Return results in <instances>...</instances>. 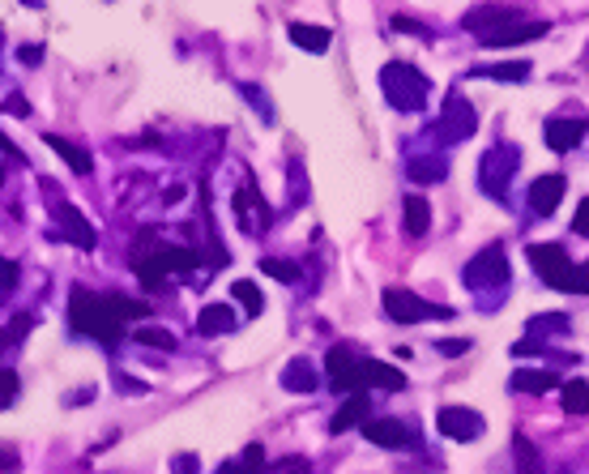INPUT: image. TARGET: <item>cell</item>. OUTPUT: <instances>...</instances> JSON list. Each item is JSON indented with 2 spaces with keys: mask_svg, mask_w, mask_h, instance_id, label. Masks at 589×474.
I'll use <instances>...</instances> for the list:
<instances>
[{
  "mask_svg": "<svg viewBox=\"0 0 589 474\" xmlns=\"http://www.w3.org/2000/svg\"><path fill=\"white\" fill-rule=\"evenodd\" d=\"M133 316H150V304L124 299V295H94L86 287H73V295H69V325L77 334H90L99 346H107V351H116L120 329H124V321H133Z\"/></svg>",
  "mask_w": 589,
  "mask_h": 474,
  "instance_id": "1",
  "label": "cell"
},
{
  "mask_svg": "<svg viewBox=\"0 0 589 474\" xmlns=\"http://www.w3.org/2000/svg\"><path fill=\"white\" fill-rule=\"evenodd\" d=\"M133 265H137V278L146 287H163V282L175 278H193V270L201 265V257L193 248H171V244H158V240H141L133 252Z\"/></svg>",
  "mask_w": 589,
  "mask_h": 474,
  "instance_id": "2",
  "label": "cell"
},
{
  "mask_svg": "<svg viewBox=\"0 0 589 474\" xmlns=\"http://www.w3.org/2000/svg\"><path fill=\"white\" fill-rule=\"evenodd\" d=\"M380 86H385L389 103L397 112H419L427 103V94H432V82H427L415 65H406V60H393V65L380 69Z\"/></svg>",
  "mask_w": 589,
  "mask_h": 474,
  "instance_id": "3",
  "label": "cell"
},
{
  "mask_svg": "<svg viewBox=\"0 0 589 474\" xmlns=\"http://www.w3.org/2000/svg\"><path fill=\"white\" fill-rule=\"evenodd\" d=\"M43 193H47V210H52V218L60 223V240H69L73 248H82V252H90L94 244H99V231L90 227V218H82V210H77L73 201H65V193H60V188H52L43 180ZM52 235V240H56Z\"/></svg>",
  "mask_w": 589,
  "mask_h": 474,
  "instance_id": "4",
  "label": "cell"
},
{
  "mask_svg": "<svg viewBox=\"0 0 589 474\" xmlns=\"http://www.w3.org/2000/svg\"><path fill=\"white\" fill-rule=\"evenodd\" d=\"M525 257H530V265L538 270V278H543L547 287L568 291V282H572V274H577V265L568 261L564 244H530V248H525Z\"/></svg>",
  "mask_w": 589,
  "mask_h": 474,
  "instance_id": "5",
  "label": "cell"
},
{
  "mask_svg": "<svg viewBox=\"0 0 589 474\" xmlns=\"http://www.w3.org/2000/svg\"><path fill=\"white\" fill-rule=\"evenodd\" d=\"M461 282H466L470 291H496L508 282V257H504V248L500 244H491L483 248L479 257H474L466 270H461Z\"/></svg>",
  "mask_w": 589,
  "mask_h": 474,
  "instance_id": "6",
  "label": "cell"
},
{
  "mask_svg": "<svg viewBox=\"0 0 589 474\" xmlns=\"http://www.w3.org/2000/svg\"><path fill=\"white\" fill-rule=\"evenodd\" d=\"M385 312L393 316L397 325H419V321H432V316L449 321V316H453V308L427 304V299H419L415 291H402V287H389V291H385Z\"/></svg>",
  "mask_w": 589,
  "mask_h": 474,
  "instance_id": "7",
  "label": "cell"
},
{
  "mask_svg": "<svg viewBox=\"0 0 589 474\" xmlns=\"http://www.w3.org/2000/svg\"><path fill=\"white\" fill-rule=\"evenodd\" d=\"M436 428L449 440H479L487 432V423H483L479 410H470V406H444L436 415Z\"/></svg>",
  "mask_w": 589,
  "mask_h": 474,
  "instance_id": "8",
  "label": "cell"
},
{
  "mask_svg": "<svg viewBox=\"0 0 589 474\" xmlns=\"http://www.w3.org/2000/svg\"><path fill=\"white\" fill-rule=\"evenodd\" d=\"M474 129H479V112H474L461 94H453V99L444 103V116H440L444 141H466V137H474Z\"/></svg>",
  "mask_w": 589,
  "mask_h": 474,
  "instance_id": "9",
  "label": "cell"
},
{
  "mask_svg": "<svg viewBox=\"0 0 589 474\" xmlns=\"http://www.w3.org/2000/svg\"><path fill=\"white\" fill-rule=\"evenodd\" d=\"M363 440H372L376 449H415V432L397 419H368L363 423Z\"/></svg>",
  "mask_w": 589,
  "mask_h": 474,
  "instance_id": "10",
  "label": "cell"
},
{
  "mask_svg": "<svg viewBox=\"0 0 589 474\" xmlns=\"http://www.w3.org/2000/svg\"><path fill=\"white\" fill-rule=\"evenodd\" d=\"M325 372H329L333 389H363L359 385V355L350 351V346H333L325 359Z\"/></svg>",
  "mask_w": 589,
  "mask_h": 474,
  "instance_id": "11",
  "label": "cell"
},
{
  "mask_svg": "<svg viewBox=\"0 0 589 474\" xmlns=\"http://www.w3.org/2000/svg\"><path fill=\"white\" fill-rule=\"evenodd\" d=\"M585 133H589V124L581 120V116H555V120H547V129H543V137H547V146L551 150H577L581 141H585Z\"/></svg>",
  "mask_w": 589,
  "mask_h": 474,
  "instance_id": "12",
  "label": "cell"
},
{
  "mask_svg": "<svg viewBox=\"0 0 589 474\" xmlns=\"http://www.w3.org/2000/svg\"><path fill=\"white\" fill-rule=\"evenodd\" d=\"M359 385L363 393L368 389H402L406 376L393 368V363H380V359H359Z\"/></svg>",
  "mask_w": 589,
  "mask_h": 474,
  "instance_id": "13",
  "label": "cell"
},
{
  "mask_svg": "<svg viewBox=\"0 0 589 474\" xmlns=\"http://www.w3.org/2000/svg\"><path fill=\"white\" fill-rule=\"evenodd\" d=\"M560 201H564V176H538L530 184V210L538 218L555 214V205H560Z\"/></svg>",
  "mask_w": 589,
  "mask_h": 474,
  "instance_id": "14",
  "label": "cell"
},
{
  "mask_svg": "<svg viewBox=\"0 0 589 474\" xmlns=\"http://www.w3.org/2000/svg\"><path fill=\"white\" fill-rule=\"evenodd\" d=\"M368 410H372L368 393H350V398L342 402L338 415L329 419V432H333V436H342V432H350V428H363V423H368Z\"/></svg>",
  "mask_w": 589,
  "mask_h": 474,
  "instance_id": "15",
  "label": "cell"
},
{
  "mask_svg": "<svg viewBox=\"0 0 589 474\" xmlns=\"http://www.w3.org/2000/svg\"><path fill=\"white\" fill-rule=\"evenodd\" d=\"M282 389H291V393H316L321 389V376H316V368H312V359H291L286 363V372H282Z\"/></svg>",
  "mask_w": 589,
  "mask_h": 474,
  "instance_id": "16",
  "label": "cell"
},
{
  "mask_svg": "<svg viewBox=\"0 0 589 474\" xmlns=\"http://www.w3.org/2000/svg\"><path fill=\"white\" fill-rule=\"evenodd\" d=\"M286 35H291V43H295V47H304V52L321 56V52H329V39H333V30H325V26H312V22H291V26H286Z\"/></svg>",
  "mask_w": 589,
  "mask_h": 474,
  "instance_id": "17",
  "label": "cell"
},
{
  "mask_svg": "<svg viewBox=\"0 0 589 474\" xmlns=\"http://www.w3.org/2000/svg\"><path fill=\"white\" fill-rule=\"evenodd\" d=\"M235 329V312L231 304H205L197 316V334L201 338H214V334H231Z\"/></svg>",
  "mask_w": 589,
  "mask_h": 474,
  "instance_id": "18",
  "label": "cell"
},
{
  "mask_svg": "<svg viewBox=\"0 0 589 474\" xmlns=\"http://www.w3.org/2000/svg\"><path fill=\"white\" fill-rule=\"evenodd\" d=\"M543 35H547L543 22H508L504 30L487 35L483 43H487V47H508V43H530V39H543Z\"/></svg>",
  "mask_w": 589,
  "mask_h": 474,
  "instance_id": "19",
  "label": "cell"
},
{
  "mask_svg": "<svg viewBox=\"0 0 589 474\" xmlns=\"http://www.w3.org/2000/svg\"><path fill=\"white\" fill-rule=\"evenodd\" d=\"M402 214H406V235H410V240H419V235L432 227V201H423L419 193H410L402 201Z\"/></svg>",
  "mask_w": 589,
  "mask_h": 474,
  "instance_id": "20",
  "label": "cell"
},
{
  "mask_svg": "<svg viewBox=\"0 0 589 474\" xmlns=\"http://www.w3.org/2000/svg\"><path fill=\"white\" fill-rule=\"evenodd\" d=\"M47 141V146H52L60 158H65V163L77 171V176H90V171H94V158H90V150H82V146H73V141H65V137H56V133H47L43 137Z\"/></svg>",
  "mask_w": 589,
  "mask_h": 474,
  "instance_id": "21",
  "label": "cell"
},
{
  "mask_svg": "<svg viewBox=\"0 0 589 474\" xmlns=\"http://www.w3.org/2000/svg\"><path fill=\"white\" fill-rule=\"evenodd\" d=\"M513 393H547V389H555L560 385V376L555 372H513Z\"/></svg>",
  "mask_w": 589,
  "mask_h": 474,
  "instance_id": "22",
  "label": "cell"
},
{
  "mask_svg": "<svg viewBox=\"0 0 589 474\" xmlns=\"http://www.w3.org/2000/svg\"><path fill=\"white\" fill-rule=\"evenodd\" d=\"M470 77H496V82H525V77H530V65H525V60H508V65H479V69H470Z\"/></svg>",
  "mask_w": 589,
  "mask_h": 474,
  "instance_id": "23",
  "label": "cell"
},
{
  "mask_svg": "<svg viewBox=\"0 0 589 474\" xmlns=\"http://www.w3.org/2000/svg\"><path fill=\"white\" fill-rule=\"evenodd\" d=\"M406 176L419 180V184H436V180L449 176V167H444V158H415V163L406 167Z\"/></svg>",
  "mask_w": 589,
  "mask_h": 474,
  "instance_id": "24",
  "label": "cell"
},
{
  "mask_svg": "<svg viewBox=\"0 0 589 474\" xmlns=\"http://www.w3.org/2000/svg\"><path fill=\"white\" fill-rule=\"evenodd\" d=\"M231 299H240V304L248 308V316H261L265 312V295L257 291V282H248V278H235L231 282Z\"/></svg>",
  "mask_w": 589,
  "mask_h": 474,
  "instance_id": "25",
  "label": "cell"
},
{
  "mask_svg": "<svg viewBox=\"0 0 589 474\" xmlns=\"http://www.w3.org/2000/svg\"><path fill=\"white\" fill-rule=\"evenodd\" d=\"M560 398H564V410H568V415H589V385H585V381H564Z\"/></svg>",
  "mask_w": 589,
  "mask_h": 474,
  "instance_id": "26",
  "label": "cell"
},
{
  "mask_svg": "<svg viewBox=\"0 0 589 474\" xmlns=\"http://www.w3.org/2000/svg\"><path fill=\"white\" fill-rule=\"evenodd\" d=\"M261 470H265V453H261V445H248L240 462H222L218 474H261Z\"/></svg>",
  "mask_w": 589,
  "mask_h": 474,
  "instance_id": "27",
  "label": "cell"
},
{
  "mask_svg": "<svg viewBox=\"0 0 589 474\" xmlns=\"http://www.w3.org/2000/svg\"><path fill=\"white\" fill-rule=\"evenodd\" d=\"M133 342H141V346H158V351H175V334H171V329H163V325L137 329Z\"/></svg>",
  "mask_w": 589,
  "mask_h": 474,
  "instance_id": "28",
  "label": "cell"
},
{
  "mask_svg": "<svg viewBox=\"0 0 589 474\" xmlns=\"http://www.w3.org/2000/svg\"><path fill=\"white\" fill-rule=\"evenodd\" d=\"M568 329H572V321H568L564 312H551V316H534V321H530V334H534V338H538V334H568Z\"/></svg>",
  "mask_w": 589,
  "mask_h": 474,
  "instance_id": "29",
  "label": "cell"
},
{
  "mask_svg": "<svg viewBox=\"0 0 589 474\" xmlns=\"http://www.w3.org/2000/svg\"><path fill=\"white\" fill-rule=\"evenodd\" d=\"M517 470L521 474H543V462H538V453H534V445H530V440H525V436H517Z\"/></svg>",
  "mask_w": 589,
  "mask_h": 474,
  "instance_id": "30",
  "label": "cell"
},
{
  "mask_svg": "<svg viewBox=\"0 0 589 474\" xmlns=\"http://www.w3.org/2000/svg\"><path fill=\"white\" fill-rule=\"evenodd\" d=\"M261 274L278 278V282H295V278H299V270H295L291 261H274V257H265V261H261Z\"/></svg>",
  "mask_w": 589,
  "mask_h": 474,
  "instance_id": "31",
  "label": "cell"
},
{
  "mask_svg": "<svg viewBox=\"0 0 589 474\" xmlns=\"http://www.w3.org/2000/svg\"><path fill=\"white\" fill-rule=\"evenodd\" d=\"M18 372H13V368H0V410H5V406H13V398H18Z\"/></svg>",
  "mask_w": 589,
  "mask_h": 474,
  "instance_id": "32",
  "label": "cell"
},
{
  "mask_svg": "<svg viewBox=\"0 0 589 474\" xmlns=\"http://www.w3.org/2000/svg\"><path fill=\"white\" fill-rule=\"evenodd\" d=\"M278 474H312V462L308 457H286V462H278Z\"/></svg>",
  "mask_w": 589,
  "mask_h": 474,
  "instance_id": "33",
  "label": "cell"
},
{
  "mask_svg": "<svg viewBox=\"0 0 589 474\" xmlns=\"http://www.w3.org/2000/svg\"><path fill=\"white\" fill-rule=\"evenodd\" d=\"M568 291H572V295H589V261H585V265H577V274H572Z\"/></svg>",
  "mask_w": 589,
  "mask_h": 474,
  "instance_id": "34",
  "label": "cell"
},
{
  "mask_svg": "<svg viewBox=\"0 0 589 474\" xmlns=\"http://www.w3.org/2000/svg\"><path fill=\"white\" fill-rule=\"evenodd\" d=\"M393 30H406V35H415V39H432V30L419 26V22H410V18H393Z\"/></svg>",
  "mask_w": 589,
  "mask_h": 474,
  "instance_id": "35",
  "label": "cell"
},
{
  "mask_svg": "<svg viewBox=\"0 0 589 474\" xmlns=\"http://www.w3.org/2000/svg\"><path fill=\"white\" fill-rule=\"evenodd\" d=\"M572 231L585 235V240H589V201H581V205H577V218H572Z\"/></svg>",
  "mask_w": 589,
  "mask_h": 474,
  "instance_id": "36",
  "label": "cell"
},
{
  "mask_svg": "<svg viewBox=\"0 0 589 474\" xmlns=\"http://www.w3.org/2000/svg\"><path fill=\"white\" fill-rule=\"evenodd\" d=\"M470 351V338H457V342H440V355H466Z\"/></svg>",
  "mask_w": 589,
  "mask_h": 474,
  "instance_id": "37",
  "label": "cell"
},
{
  "mask_svg": "<svg viewBox=\"0 0 589 474\" xmlns=\"http://www.w3.org/2000/svg\"><path fill=\"white\" fill-rule=\"evenodd\" d=\"M13 466H18V453H13V449H0V474L13 470Z\"/></svg>",
  "mask_w": 589,
  "mask_h": 474,
  "instance_id": "38",
  "label": "cell"
},
{
  "mask_svg": "<svg viewBox=\"0 0 589 474\" xmlns=\"http://www.w3.org/2000/svg\"><path fill=\"white\" fill-rule=\"evenodd\" d=\"M0 154H9V158H22V150H18V146H13V141H9L5 133H0Z\"/></svg>",
  "mask_w": 589,
  "mask_h": 474,
  "instance_id": "39",
  "label": "cell"
},
{
  "mask_svg": "<svg viewBox=\"0 0 589 474\" xmlns=\"http://www.w3.org/2000/svg\"><path fill=\"white\" fill-rule=\"evenodd\" d=\"M9 112H13V116H30V107L18 99V94H13V99H9Z\"/></svg>",
  "mask_w": 589,
  "mask_h": 474,
  "instance_id": "40",
  "label": "cell"
},
{
  "mask_svg": "<svg viewBox=\"0 0 589 474\" xmlns=\"http://www.w3.org/2000/svg\"><path fill=\"white\" fill-rule=\"evenodd\" d=\"M18 56H22V60H30V65H35V60L43 56V47H22V52H18Z\"/></svg>",
  "mask_w": 589,
  "mask_h": 474,
  "instance_id": "41",
  "label": "cell"
},
{
  "mask_svg": "<svg viewBox=\"0 0 589 474\" xmlns=\"http://www.w3.org/2000/svg\"><path fill=\"white\" fill-rule=\"evenodd\" d=\"M5 346H9V334H5V329H0V351H5Z\"/></svg>",
  "mask_w": 589,
  "mask_h": 474,
  "instance_id": "42",
  "label": "cell"
},
{
  "mask_svg": "<svg viewBox=\"0 0 589 474\" xmlns=\"http://www.w3.org/2000/svg\"><path fill=\"white\" fill-rule=\"evenodd\" d=\"M0 184H5V167H0Z\"/></svg>",
  "mask_w": 589,
  "mask_h": 474,
  "instance_id": "43",
  "label": "cell"
}]
</instances>
